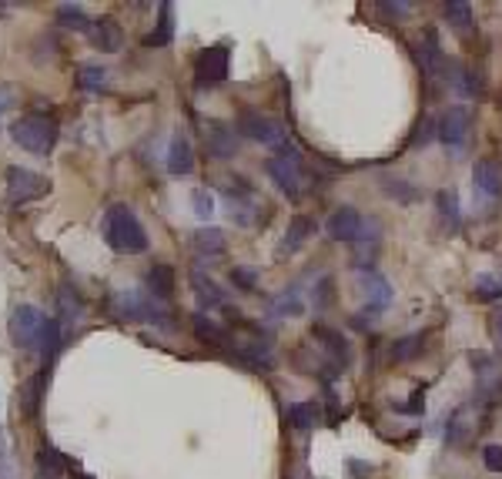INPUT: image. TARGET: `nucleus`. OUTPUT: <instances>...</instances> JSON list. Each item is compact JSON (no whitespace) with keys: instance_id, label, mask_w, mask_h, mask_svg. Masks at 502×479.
<instances>
[{"instance_id":"18","label":"nucleus","mask_w":502,"mask_h":479,"mask_svg":"<svg viewBox=\"0 0 502 479\" xmlns=\"http://www.w3.org/2000/svg\"><path fill=\"white\" fill-rule=\"evenodd\" d=\"M191 289L198 299L201 308H221L225 305V289H218V282L211 275H204L201 268H191Z\"/></svg>"},{"instance_id":"36","label":"nucleus","mask_w":502,"mask_h":479,"mask_svg":"<svg viewBox=\"0 0 502 479\" xmlns=\"http://www.w3.org/2000/svg\"><path fill=\"white\" fill-rule=\"evenodd\" d=\"M58 348H60V322L47 315V322H44V332H41V342H37V352H41L44 359H51Z\"/></svg>"},{"instance_id":"30","label":"nucleus","mask_w":502,"mask_h":479,"mask_svg":"<svg viewBox=\"0 0 502 479\" xmlns=\"http://www.w3.org/2000/svg\"><path fill=\"white\" fill-rule=\"evenodd\" d=\"M44 386H47V372H41V376H34L30 382H24V389H20V409H24L28 416H37Z\"/></svg>"},{"instance_id":"11","label":"nucleus","mask_w":502,"mask_h":479,"mask_svg":"<svg viewBox=\"0 0 502 479\" xmlns=\"http://www.w3.org/2000/svg\"><path fill=\"white\" fill-rule=\"evenodd\" d=\"M416 60H418V68H422V74H426L429 81H439V77H445V71H449V60H445V51H442V44H439V34H435V30H426V34L418 37Z\"/></svg>"},{"instance_id":"47","label":"nucleus","mask_w":502,"mask_h":479,"mask_svg":"<svg viewBox=\"0 0 502 479\" xmlns=\"http://www.w3.org/2000/svg\"><path fill=\"white\" fill-rule=\"evenodd\" d=\"M0 108H4V104H0Z\"/></svg>"},{"instance_id":"25","label":"nucleus","mask_w":502,"mask_h":479,"mask_svg":"<svg viewBox=\"0 0 502 479\" xmlns=\"http://www.w3.org/2000/svg\"><path fill=\"white\" fill-rule=\"evenodd\" d=\"M442 11H445L449 28L456 30V34H469V30H473V4H466V0H449Z\"/></svg>"},{"instance_id":"1","label":"nucleus","mask_w":502,"mask_h":479,"mask_svg":"<svg viewBox=\"0 0 502 479\" xmlns=\"http://www.w3.org/2000/svg\"><path fill=\"white\" fill-rule=\"evenodd\" d=\"M100 232H104V242L115 251H121V255H141V251H147V232H144V225L138 221V215L131 212L128 204H111L104 212Z\"/></svg>"},{"instance_id":"31","label":"nucleus","mask_w":502,"mask_h":479,"mask_svg":"<svg viewBox=\"0 0 502 479\" xmlns=\"http://www.w3.org/2000/svg\"><path fill=\"white\" fill-rule=\"evenodd\" d=\"M58 20H60V28L81 30V34H87V30H91V24H94V20L84 14V7H77V4H60Z\"/></svg>"},{"instance_id":"28","label":"nucleus","mask_w":502,"mask_h":479,"mask_svg":"<svg viewBox=\"0 0 502 479\" xmlns=\"http://www.w3.org/2000/svg\"><path fill=\"white\" fill-rule=\"evenodd\" d=\"M435 204H439V218H442V225L449 232H456L459 228V195L452 188H445L435 195Z\"/></svg>"},{"instance_id":"15","label":"nucleus","mask_w":502,"mask_h":479,"mask_svg":"<svg viewBox=\"0 0 502 479\" xmlns=\"http://www.w3.org/2000/svg\"><path fill=\"white\" fill-rule=\"evenodd\" d=\"M315 235V221L308 215H295L291 221H288V228H285V238L278 242V248H275V259L282 261L285 255H295L308 238Z\"/></svg>"},{"instance_id":"13","label":"nucleus","mask_w":502,"mask_h":479,"mask_svg":"<svg viewBox=\"0 0 502 479\" xmlns=\"http://www.w3.org/2000/svg\"><path fill=\"white\" fill-rule=\"evenodd\" d=\"M473 185L479 195H486L489 202L502 198V164L496 158H479L473 168Z\"/></svg>"},{"instance_id":"3","label":"nucleus","mask_w":502,"mask_h":479,"mask_svg":"<svg viewBox=\"0 0 502 479\" xmlns=\"http://www.w3.org/2000/svg\"><path fill=\"white\" fill-rule=\"evenodd\" d=\"M265 172H268V178L278 185L282 195H288L291 202H299L301 198V155H299V148L291 145V141H288L285 148H278L272 158L265 161Z\"/></svg>"},{"instance_id":"44","label":"nucleus","mask_w":502,"mask_h":479,"mask_svg":"<svg viewBox=\"0 0 502 479\" xmlns=\"http://www.w3.org/2000/svg\"><path fill=\"white\" fill-rule=\"evenodd\" d=\"M492 339H496V352L502 355V308L492 315Z\"/></svg>"},{"instance_id":"12","label":"nucleus","mask_w":502,"mask_h":479,"mask_svg":"<svg viewBox=\"0 0 502 479\" xmlns=\"http://www.w3.org/2000/svg\"><path fill=\"white\" fill-rule=\"evenodd\" d=\"M115 315L128 322H164V312H158L151 299H144L138 291H121L115 299Z\"/></svg>"},{"instance_id":"33","label":"nucleus","mask_w":502,"mask_h":479,"mask_svg":"<svg viewBox=\"0 0 502 479\" xmlns=\"http://www.w3.org/2000/svg\"><path fill=\"white\" fill-rule=\"evenodd\" d=\"M382 191H386L388 198H395L402 204H412L418 198V191L405 181V178H392V174H382Z\"/></svg>"},{"instance_id":"40","label":"nucleus","mask_w":502,"mask_h":479,"mask_svg":"<svg viewBox=\"0 0 502 479\" xmlns=\"http://www.w3.org/2000/svg\"><path fill=\"white\" fill-rule=\"evenodd\" d=\"M71 285H64V289H60V305H64V312H68V319L71 322H77L81 319V302H77V295H74L71 299Z\"/></svg>"},{"instance_id":"42","label":"nucleus","mask_w":502,"mask_h":479,"mask_svg":"<svg viewBox=\"0 0 502 479\" xmlns=\"http://www.w3.org/2000/svg\"><path fill=\"white\" fill-rule=\"evenodd\" d=\"M329 302H331V278L322 275V282H318L315 289V308H325Z\"/></svg>"},{"instance_id":"21","label":"nucleus","mask_w":502,"mask_h":479,"mask_svg":"<svg viewBox=\"0 0 502 479\" xmlns=\"http://www.w3.org/2000/svg\"><path fill=\"white\" fill-rule=\"evenodd\" d=\"M362 291H365V299H369V308L375 312H382L392 305V285H388L386 275H378V272H365L362 275Z\"/></svg>"},{"instance_id":"38","label":"nucleus","mask_w":502,"mask_h":479,"mask_svg":"<svg viewBox=\"0 0 502 479\" xmlns=\"http://www.w3.org/2000/svg\"><path fill=\"white\" fill-rule=\"evenodd\" d=\"M231 282L238 285L242 291H255L259 289V272L255 268H244V265H238V268H231Z\"/></svg>"},{"instance_id":"2","label":"nucleus","mask_w":502,"mask_h":479,"mask_svg":"<svg viewBox=\"0 0 502 479\" xmlns=\"http://www.w3.org/2000/svg\"><path fill=\"white\" fill-rule=\"evenodd\" d=\"M11 138H14L17 145L24 148V151H30V155H41V158H47V155L54 151V145H58L60 128H58V121H54L51 115L30 111V115H24L20 121H14Z\"/></svg>"},{"instance_id":"4","label":"nucleus","mask_w":502,"mask_h":479,"mask_svg":"<svg viewBox=\"0 0 502 479\" xmlns=\"http://www.w3.org/2000/svg\"><path fill=\"white\" fill-rule=\"evenodd\" d=\"M221 191H225V198L231 202V218L238 225H251V221L261 218L265 202L259 198V191H255V185L248 178H225Z\"/></svg>"},{"instance_id":"35","label":"nucleus","mask_w":502,"mask_h":479,"mask_svg":"<svg viewBox=\"0 0 502 479\" xmlns=\"http://www.w3.org/2000/svg\"><path fill=\"white\" fill-rule=\"evenodd\" d=\"M473 299H475V302H499V299H502V282L496 275H475Z\"/></svg>"},{"instance_id":"17","label":"nucleus","mask_w":502,"mask_h":479,"mask_svg":"<svg viewBox=\"0 0 502 479\" xmlns=\"http://www.w3.org/2000/svg\"><path fill=\"white\" fill-rule=\"evenodd\" d=\"M87 34H91L94 47L104 51V54H117L124 47V30H121V24H117L115 17H98Z\"/></svg>"},{"instance_id":"10","label":"nucleus","mask_w":502,"mask_h":479,"mask_svg":"<svg viewBox=\"0 0 502 479\" xmlns=\"http://www.w3.org/2000/svg\"><path fill=\"white\" fill-rule=\"evenodd\" d=\"M469 131H473V115L466 104H452L445 108V115L439 117V141L452 151H462L469 141Z\"/></svg>"},{"instance_id":"16","label":"nucleus","mask_w":502,"mask_h":479,"mask_svg":"<svg viewBox=\"0 0 502 479\" xmlns=\"http://www.w3.org/2000/svg\"><path fill=\"white\" fill-rule=\"evenodd\" d=\"M204 148H208V155L218 161L235 158V155H238V134H235L228 124L211 121V124L204 128Z\"/></svg>"},{"instance_id":"9","label":"nucleus","mask_w":502,"mask_h":479,"mask_svg":"<svg viewBox=\"0 0 502 479\" xmlns=\"http://www.w3.org/2000/svg\"><path fill=\"white\" fill-rule=\"evenodd\" d=\"M365 228H369V221H365L359 208H352V204L335 208V212L329 215V221H325L329 238H335V242H348V245L365 242Z\"/></svg>"},{"instance_id":"26","label":"nucleus","mask_w":502,"mask_h":479,"mask_svg":"<svg viewBox=\"0 0 502 479\" xmlns=\"http://www.w3.org/2000/svg\"><path fill=\"white\" fill-rule=\"evenodd\" d=\"M191 245H195V251H198V255H208V259H211V255H225V235L218 232V228H198V232H195V238H191Z\"/></svg>"},{"instance_id":"14","label":"nucleus","mask_w":502,"mask_h":479,"mask_svg":"<svg viewBox=\"0 0 502 479\" xmlns=\"http://www.w3.org/2000/svg\"><path fill=\"white\" fill-rule=\"evenodd\" d=\"M312 335L318 339V346L325 348V355H329V365H335V369H342L352 363V346H348V339H345L342 332H335V329H329V325H315L312 329Z\"/></svg>"},{"instance_id":"34","label":"nucleus","mask_w":502,"mask_h":479,"mask_svg":"<svg viewBox=\"0 0 502 479\" xmlns=\"http://www.w3.org/2000/svg\"><path fill=\"white\" fill-rule=\"evenodd\" d=\"M77 84L84 87V91H91V94H98V91L108 87V71L100 64H81L77 68Z\"/></svg>"},{"instance_id":"8","label":"nucleus","mask_w":502,"mask_h":479,"mask_svg":"<svg viewBox=\"0 0 502 479\" xmlns=\"http://www.w3.org/2000/svg\"><path fill=\"white\" fill-rule=\"evenodd\" d=\"M228 60H231V47L228 44H211L204 47L195 60V84L198 87H215L228 77Z\"/></svg>"},{"instance_id":"32","label":"nucleus","mask_w":502,"mask_h":479,"mask_svg":"<svg viewBox=\"0 0 502 479\" xmlns=\"http://www.w3.org/2000/svg\"><path fill=\"white\" fill-rule=\"evenodd\" d=\"M288 422H291V429L308 433L318 422V406L315 403H295V406H288Z\"/></svg>"},{"instance_id":"6","label":"nucleus","mask_w":502,"mask_h":479,"mask_svg":"<svg viewBox=\"0 0 502 479\" xmlns=\"http://www.w3.org/2000/svg\"><path fill=\"white\" fill-rule=\"evenodd\" d=\"M44 322H47V315H44L37 305H17L11 322H7L11 342H14L17 348H37L41 332H44Z\"/></svg>"},{"instance_id":"22","label":"nucleus","mask_w":502,"mask_h":479,"mask_svg":"<svg viewBox=\"0 0 502 479\" xmlns=\"http://www.w3.org/2000/svg\"><path fill=\"white\" fill-rule=\"evenodd\" d=\"M195 335H198V342L211 348H225L231 342V335L225 325H218L211 315H195Z\"/></svg>"},{"instance_id":"19","label":"nucleus","mask_w":502,"mask_h":479,"mask_svg":"<svg viewBox=\"0 0 502 479\" xmlns=\"http://www.w3.org/2000/svg\"><path fill=\"white\" fill-rule=\"evenodd\" d=\"M168 172L178 178L195 172V155H191V141H187L185 131H174L171 148H168Z\"/></svg>"},{"instance_id":"41","label":"nucleus","mask_w":502,"mask_h":479,"mask_svg":"<svg viewBox=\"0 0 502 479\" xmlns=\"http://www.w3.org/2000/svg\"><path fill=\"white\" fill-rule=\"evenodd\" d=\"M432 134H439L435 121H432V117H422V121L416 124V134H412V145H426Z\"/></svg>"},{"instance_id":"39","label":"nucleus","mask_w":502,"mask_h":479,"mask_svg":"<svg viewBox=\"0 0 502 479\" xmlns=\"http://www.w3.org/2000/svg\"><path fill=\"white\" fill-rule=\"evenodd\" d=\"M482 463L489 473H502V443H489L482 450Z\"/></svg>"},{"instance_id":"24","label":"nucleus","mask_w":502,"mask_h":479,"mask_svg":"<svg viewBox=\"0 0 502 479\" xmlns=\"http://www.w3.org/2000/svg\"><path fill=\"white\" fill-rule=\"evenodd\" d=\"M68 473V459H64V452L54 450V446H44L37 452V476L41 479H60Z\"/></svg>"},{"instance_id":"20","label":"nucleus","mask_w":502,"mask_h":479,"mask_svg":"<svg viewBox=\"0 0 502 479\" xmlns=\"http://www.w3.org/2000/svg\"><path fill=\"white\" fill-rule=\"evenodd\" d=\"M144 285H147V295H155V299H171L174 285H178V275H174L171 265L158 261V265H151V268H147Z\"/></svg>"},{"instance_id":"5","label":"nucleus","mask_w":502,"mask_h":479,"mask_svg":"<svg viewBox=\"0 0 502 479\" xmlns=\"http://www.w3.org/2000/svg\"><path fill=\"white\" fill-rule=\"evenodd\" d=\"M4 178H7V202L11 204L37 202V198H44V195L51 191V181H47L44 174L30 172V168H20V164H11Z\"/></svg>"},{"instance_id":"27","label":"nucleus","mask_w":502,"mask_h":479,"mask_svg":"<svg viewBox=\"0 0 502 479\" xmlns=\"http://www.w3.org/2000/svg\"><path fill=\"white\" fill-rule=\"evenodd\" d=\"M301 308H305V302H301V289L299 285H288V289H282V295H275L272 299V315H301Z\"/></svg>"},{"instance_id":"46","label":"nucleus","mask_w":502,"mask_h":479,"mask_svg":"<svg viewBox=\"0 0 502 479\" xmlns=\"http://www.w3.org/2000/svg\"><path fill=\"white\" fill-rule=\"evenodd\" d=\"M499 282H502V275H499Z\"/></svg>"},{"instance_id":"7","label":"nucleus","mask_w":502,"mask_h":479,"mask_svg":"<svg viewBox=\"0 0 502 479\" xmlns=\"http://www.w3.org/2000/svg\"><path fill=\"white\" fill-rule=\"evenodd\" d=\"M238 131H242L244 138H251V141H261V145L268 148H285L288 138H285V128L275 121V117L261 115V111H251V108H244L242 115H238Z\"/></svg>"},{"instance_id":"37","label":"nucleus","mask_w":502,"mask_h":479,"mask_svg":"<svg viewBox=\"0 0 502 479\" xmlns=\"http://www.w3.org/2000/svg\"><path fill=\"white\" fill-rule=\"evenodd\" d=\"M191 208H195V215L208 221V218L215 215V195L208 188H195L191 191Z\"/></svg>"},{"instance_id":"45","label":"nucleus","mask_w":502,"mask_h":479,"mask_svg":"<svg viewBox=\"0 0 502 479\" xmlns=\"http://www.w3.org/2000/svg\"><path fill=\"white\" fill-rule=\"evenodd\" d=\"M71 479H94V476H91V473H74Z\"/></svg>"},{"instance_id":"23","label":"nucleus","mask_w":502,"mask_h":479,"mask_svg":"<svg viewBox=\"0 0 502 479\" xmlns=\"http://www.w3.org/2000/svg\"><path fill=\"white\" fill-rule=\"evenodd\" d=\"M174 41V7L161 4L158 7V28L144 37V47H168Z\"/></svg>"},{"instance_id":"29","label":"nucleus","mask_w":502,"mask_h":479,"mask_svg":"<svg viewBox=\"0 0 502 479\" xmlns=\"http://www.w3.org/2000/svg\"><path fill=\"white\" fill-rule=\"evenodd\" d=\"M422 348H426V335L422 332L402 335V339L392 342V359H395V363H412Z\"/></svg>"},{"instance_id":"43","label":"nucleus","mask_w":502,"mask_h":479,"mask_svg":"<svg viewBox=\"0 0 502 479\" xmlns=\"http://www.w3.org/2000/svg\"><path fill=\"white\" fill-rule=\"evenodd\" d=\"M378 11H382V14H388V17H405L409 14V11H412V4H405V0H399V4H378Z\"/></svg>"}]
</instances>
